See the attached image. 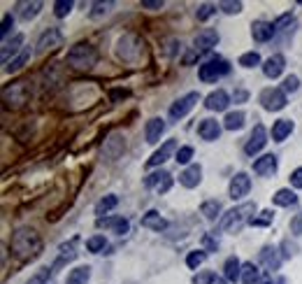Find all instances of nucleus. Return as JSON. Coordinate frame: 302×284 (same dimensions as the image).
I'll use <instances>...</instances> for the list:
<instances>
[{"mask_svg":"<svg viewBox=\"0 0 302 284\" xmlns=\"http://www.w3.org/2000/svg\"><path fill=\"white\" fill-rule=\"evenodd\" d=\"M297 89H300V79H297L295 75L286 77V79H284V93H295Z\"/></svg>","mask_w":302,"mask_h":284,"instance_id":"47","label":"nucleus"},{"mask_svg":"<svg viewBox=\"0 0 302 284\" xmlns=\"http://www.w3.org/2000/svg\"><path fill=\"white\" fill-rule=\"evenodd\" d=\"M230 72V65L223 61V58H211V61H207V63L200 65V79L202 82H217L221 79L223 75H228Z\"/></svg>","mask_w":302,"mask_h":284,"instance_id":"5","label":"nucleus"},{"mask_svg":"<svg viewBox=\"0 0 302 284\" xmlns=\"http://www.w3.org/2000/svg\"><path fill=\"white\" fill-rule=\"evenodd\" d=\"M42 10V3H19V19L21 21H30V19H35L37 14H40Z\"/></svg>","mask_w":302,"mask_h":284,"instance_id":"29","label":"nucleus"},{"mask_svg":"<svg viewBox=\"0 0 302 284\" xmlns=\"http://www.w3.org/2000/svg\"><path fill=\"white\" fill-rule=\"evenodd\" d=\"M72 7H74L72 0H56V3H54V14H56L58 19H63L72 12Z\"/></svg>","mask_w":302,"mask_h":284,"instance_id":"38","label":"nucleus"},{"mask_svg":"<svg viewBox=\"0 0 302 284\" xmlns=\"http://www.w3.org/2000/svg\"><path fill=\"white\" fill-rule=\"evenodd\" d=\"M261 103L265 110L270 112H279L286 107V93L284 89H265V91L261 93Z\"/></svg>","mask_w":302,"mask_h":284,"instance_id":"7","label":"nucleus"},{"mask_svg":"<svg viewBox=\"0 0 302 284\" xmlns=\"http://www.w3.org/2000/svg\"><path fill=\"white\" fill-rule=\"evenodd\" d=\"M23 45V35H14L10 42H3V65H10V56L19 52V47Z\"/></svg>","mask_w":302,"mask_h":284,"instance_id":"27","label":"nucleus"},{"mask_svg":"<svg viewBox=\"0 0 302 284\" xmlns=\"http://www.w3.org/2000/svg\"><path fill=\"white\" fill-rule=\"evenodd\" d=\"M251 35H253V40L256 42H268V40H272L274 26L268 21H256L251 26Z\"/></svg>","mask_w":302,"mask_h":284,"instance_id":"23","label":"nucleus"},{"mask_svg":"<svg viewBox=\"0 0 302 284\" xmlns=\"http://www.w3.org/2000/svg\"><path fill=\"white\" fill-rule=\"evenodd\" d=\"M109 98H112V103H121V100L128 98V91L125 89H114V91L109 93Z\"/></svg>","mask_w":302,"mask_h":284,"instance_id":"50","label":"nucleus"},{"mask_svg":"<svg viewBox=\"0 0 302 284\" xmlns=\"http://www.w3.org/2000/svg\"><path fill=\"white\" fill-rule=\"evenodd\" d=\"M163 133H165V121L158 119V116H156V119H149V121H147V142L156 145Z\"/></svg>","mask_w":302,"mask_h":284,"instance_id":"24","label":"nucleus"},{"mask_svg":"<svg viewBox=\"0 0 302 284\" xmlns=\"http://www.w3.org/2000/svg\"><path fill=\"white\" fill-rule=\"evenodd\" d=\"M284 56L281 54H274V56H270L268 61H265V65H263V72H265V77H270V79H277V77L284 72Z\"/></svg>","mask_w":302,"mask_h":284,"instance_id":"19","label":"nucleus"},{"mask_svg":"<svg viewBox=\"0 0 302 284\" xmlns=\"http://www.w3.org/2000/svg\"><path fill=\"white\" fill-rule=\"evenodd\" d=\"M63 45V33L58 28H49L40 35L37 40V54H47V52H54Z\"/></svg>","mask_w":302,"mask_h":284,"instance_id":"8","label":"nucleus"},{"mask_svg":"<svg viewBox=\"0 0 302 284\" xmlns=\"http://www.w3.org/2000/svg\"><path fill=\"white\" fill-rule=\"evenodd\" d=\"M223 275H226L228 282H240L242 279V263L237 261L235 256H230L228 261H226V266H223Z\"/></svg>","mask_w":302,"mask_h":284,"instance_id":"28","label":"nucleus"},{"mask_svg":"<svg viewBox=\"0 0 302 284\" xmlns=\"http://www.w3.org/2000/svg\"><path fill=\"white\" fill-rule=\"evenodd\" d=\"M47 277H49V268H42L40 273H35L26 284H45V282H47Z\"/></svg>","mask_w":302,"mask_h":284,"instance_id":"48","label":"nucleus"},{"mask_svg":"<svg viewBox=\"0 0 302 284\" xmlns=\"http://www.w3.org/2000/svg\"><path fill=\"white\" fill-rule=\"evenodd\" d=\"M177 149V142L175 140H167V142H163L160 145V149H156L154 154H151V158L147 161L149 168H156V166H163V163L167 161V158L172 156V151Z\"/></svg>","mask_w":302,"mask_h":284,"instance_id":"14","label":"nucleus"},{"mask_svg":"<svg viewBox=\"0 0 302 284\" xmlns=\"http://www.w3.org/2000/svg\"><path fill=\"white\" fill-rule=\"evenodd\" d=\"M209 277H211V275H195L193 284H209Z\"/></svg>","mask_w":302,"mask_h":284,"instance_id":"56","label":"nucleus"},{"mask_svg":"<svg viewBox=\"0 0 302 284\" xmlns=\"http://www.w3.org/2000/svg\"><path fill=\"white\" fill-rule=\"evenodd\" d=\"M230 198H233V200H240V198H244L246 193L251 191V180H249V175L246 173H237L233 177V180H230Z\"/></svg>","mask_w":302,"mask_h":284,"instance_id":"10","label":"nucleus"},{"mask_svg":"<svg viewBox=\"0 0 302 284\" xmlns=\"http://www.w3.org/2000/svg\"><path fill=\"white\" fill-rule=\"evenodd\" d=\"M288 21H291V14H284V17L277 19V21L272 23V26H274V33H279V30H284V26H286Z\"/></svg>","mask_w":302,"mask_h":284,"instance_id":"52","label":"nucleus"},{"mask_svg":"<svg viewBox=\"0 0 302 284\" xmlns=\"http://www.w3.org/2000/svg\"><path fill=\"white\" fill-rule=\"evenodd\" d=\"M147 186L149 189H154L158 193H165L172 189V175L167 170H158V173H151L147 177Z\"/></svg>","mask_w":302,"mask_h":284,"instance_id":"11","label":"nucleus"},{"mask_svg":"<svg viewBox=\"0 0 302 284\" xmlns=\"http://www.w3.org/2000/svg\"><path fill=\"white\" fill-rule=\"evenodd\" d=\"M274 205H279V208H291V205L297 203V196L291 191V189H279V191L272 196Z\"/></svg>","mask_w":302,"mask_h":284,"instance_id":"31","label":"nucleus"},{"mask_svg":"<svg viewBox=\"0 0 302 284\" xmlns=\"http://www.w3.org/2000/svg\"><path fill=\"white\" fill-rule=\"evenodd\" d=\"M112 7H114V3H112V0H107V3H103V0H100V3H93V5H91V17L93 19L103 17V14H107V12L112 10Z\"/></svg>","mask_w":302,"mask_h":284,"instance_id":"41","label":"nucleus"},{"mask_svg":"<svg viewBox=\"0 0 302 284\" xmlns=\"http://www.w3.org/2000/svg\"><path fill=\"white\" fill-rule=\"evenodd\" d=\"M3 96H5V103H14V105H21L26 103V84L23 82H14L10 89H5L3 91Z\"/></svg>","mask_w":302,"mask_h":284,"instance_id":"20","label":"nucleus"},{"mask_svg":"<svg viewBox=\"0 0 302 284\" xmlns=\"http://www.w3.org/2000/svg\"><path fill=\"white\" fill-rule=\"evenodd\" d=\"M28 61H30V49H23V52L19 54V56L14 58V61H12V63L5 68V72H17V70H21L23 65L28 63Z\"/></svg>","mask_w":302,"mask_h":284,"instance_id":"36","label":"nucleus"},{"mask_svg":"<svg viewBox=\"0 0 302 284\" xmlns=\"http://www.w3.org/2000/svg\"><path fill=\"white\" fill-rule=\"evenodd\" d=\"M235 100H237V103H242V100H246V91H235Z\"/></svg>","mask_w":302,"mask_h":284,"instance_id":"58","label":"nucleus"},{"mask_svg":"<svg viewBox=\"0 0 302 284\" xmlns=\"http://www.w3.org/2000/svg\"><path fill=\"white\" fill-rule=\"evenodd\" d=\"M293 133V121L291 119H279V121L272 126V138L274 142H284L288 135Z\"/></svg>","mask_w":302,"mask_h":284,"instance_id":"26","label":"nucleus"},{"mask_svg":"<svg viewBox=\"0 0 302 284\" xmlns=\"http://www.w3.org/2000/svg\"><path fill=\"white\" fill-rule=\"evenodd\" d=\"M223 126L228 131H240L244 126V112H230L226 119H223Z\"/></svg>","mask_w":302,"mask_h":284,"instance_id":"34","label":"nucleus"},{"mask_svg":"<svg viewBox=\"0 0 302 284\" xmlns=\"http://www.w3.org/2000/svg\"><path fill=\"white\" fill-rule=\"evenodd\" d=\"M193 158V147H182V149L177 151V156H175V161L182 163V166H186L188 161Z\"/></svg>","mask_w":302,"mask_h":284,"instance_id":"45","label":"nucleus"},{"mask_svg":"<svg viewBox=\"0 0 302 284\" xmlns=\"http://www.w3.org/2000/svg\"><path fill=\"white\" fill-rule=\"evenodd\" d=\"M200 180H202V168H200L198 163L188 166V168L184 170L182 175H179V182H182L186 189H195V186L200 184Z\"/></svg>","mask_w":302,"mask_h":284,"instance_id":"18","label":"nucleus"},{"mask_svg":"<svg viewBox=\"0 0 302 284\" xmlns=\"http://www.w3.org/2000/svg\"><path fill=\"white\" fill-rule=\"evenodd\" d=\"M205 259H207V252H202V250H198V252H191V254L186 256V266L188 268H200L202 263H205Z\"/></svg>","mask_w":302,"mask_h":284,"instance_id":"40","label":"nucleus"},{"mask_svg":"<svg viewBox=\"0 0 302 284\" xmlns=\"http://www.w3.org/2000/svg\"><path fill=\"white\" fill-rule=\"evenodd\" d=\"M272 219H274V215L270 212V210H265V212H261L258 217H251V226H270L272 224Z\"/></svg>","mask_w":302,"mask_h":284,"instance_id":"44","label":"nucleus"},{"mask_svg":"<svg viewBox=\"0 0 302 284\" xmlns=\"http://www.w3.org/2000/svg\"><path fill=\"white\" fill-rule=\"evenodd\" d=\"M253 173L263 175V177L274 175L277 173V156H274V154H265V156H261L256 163H253Z\"/></svg>","mask_w":302,"mask_h":284,"instance_id":"17","label":"nucleus"},{"mask_svg":"<svg viewBox=\"0 0 302 284\" xmlns=\"http://www.w3.org/2000/svg\"><path fill=\"white\" fill-rule=\"evenodd\" d=\"M116 52H119V56L123 58V61L133 63V61H137L140 54H142V42H140L137 35H123V37L116 42Z\"/></svg>","mask_w":302,"mask_h":284,"instance_id":"4","label":"nucleus"},{"mask_svg":"<svg viewBox=\"0 0 302 284\" xmlns=\"http://www.w3.org/2000/svg\"><path fill=\"white\" fill-rule=\"evenodd\" d=\"M265 284H284V277H274V279H270V282H265Z\"/></svg>","mask_w":302,"mask_h":284,"instance_id":"59","label":"nucleus"},{"mask_svg":"<svg viewBox=\"0 0 302 284\" xmlns=\"http://www.w3.org/2000/svg\"><path fill=\"white\" fill-rule=\"evenodd\" d=\"M142 7H147V10H160L163 0H142Z\"/></svg>","mask_w":302,"mask_h":284,"instance_id":"55","label":"nucleus"},{"mask_svg":"<svg viewBox=\"0 0 302 284\" xmlns=\"http://www.w3.org/2000/svg\"><path fill=\"white\" fill-rule=\"evenodd\" d=\"M12 252L21 261H30L42 252V238L33 228H19L12 235Z\"/></svg>","mask_w":302,"mask_h":284,"instance_id":"1","label":"nucleus"},{"mask_svg":"<svg viewBox=\"0 0 302 284\" xmlns=\"http://www.w3.org/2000/svg\"><path fill=\"white\" fill-rule=\"evenodd\" d=\"M214 14H217V5H209V3L200 5V7H198V12H195L198 21H207V19H211Z\"/></svg>","mask_w":302,"mask_h":284,"instance_id":"43","label":"nucleus"},{"mask_svg":"<svg viewBox=\"0 0 302 284\" xmlns=\"http://www.w3.org/2000/svg\"><path fill=\"white\" fill-rule=\"evenodd\" d=\"M221 10L226 12V14H240L242 3H221Z\"/></svg>","mask_w":302,"mask_h":284,"instance_id":"49","label":"nucleus"},{"mask_svg":"<svg viewBox=\"0 0 302 284\" xmlns=\"http://www.w3.org/2000/svg\"><path fill=\"white\" fill-rule=\"evenodd\" d=\"M228 105H230V96L223 89H217V91H211L209 96L205 98V107L211 112H223V110H228Z\"/></svg>","mask_w":302,"mask_h":284,"instance_id":"13","label":"nucleus"},{"mask_svg":"<svg viewBox=\"0 0 302 284\" xmlns=\"http://www.w3.org/2000/svg\"><path fill=\"white\" fill-rule=\"evenodd\" d=\"M200 212H202L207 219H217V217L221 215V203H219V200H205L202 208H200Z\"/></svg>","mask_w":302,"mask_h":284,"instance_id":"35","label":"nucleus"},{"mask_svg":"<svg viewBox=\"0 0 302 284\" xmlns=\"http://www.w3.org/2000/svg\"><path fill=\"white\" fill-rule=\"evenodd\" d=\"M105 247H107V240H105V235H93V238L86 240V250L93 252V254H98V252H103Z\"/></svg>","mask_w":302,"mask_h":284,"instance_id":"39","label":"nucleus"},{"mask_svg":"<svg viewBox=\"0 0 302 284\" xmlns=\"http://www.w3.org/2000/svg\"><path fill=\"white\" fill-rule=\"evenodd\" d=\"M209 284H228V279H223V277H217V275H211V277H209Z\"/></svg>","mask_w":302,"mask_h":284,"instance_id":"57","label":"nucleus"},{"mask_svg":"<svg viewBox=\"0 0 302 284\" xmlns=\"http://www.w3.org/2000/svg\"><path fill=\"white\" fill-rule=\"evenodd\" d=\"M265 145H268V131H265V126H261V124H258V126L251 131V138H249V142L244 145V151L249 154V156H256V154Z\"/></svg>","mask_w":302,"mask_h":284,"instance_id":"9","label":"nucleus"},{"mask_svg":"<svg viewBox=\"0 0 302 284\" xmlns=\"http://www.w3.org/2000/svg\"><path fill=\"white\" fill-rule=\"evenodd\" d=\"M198 100H200V96L195 91L182 96V98H179L177 103L170 107V119H172V121H179V119H184V116H186L188 112L195 107V103H198Z\"/></svg>","mask_w":302,"mask_h":284,"instance_id":"6","label":"nucleus"},{"mask_svg":"<svg viewBox=\"0 0 302 284\" xmlns=\"http://www.w3.org/2000/svg\"><path fill=\"white\" fill-rule=\"evenodd\" d=\"M12 28H14V17H12V14H5V17H3V26H0V35H3V40H5L7 35L12 33Z\"/></svg>","mask_w":302,"mask_h":284,"instance_id":"46","label":"nucleus"},{"mask_svg":"<svg viewBox=\"0 0 302 284\" xmlns=\"http://www.w3.org/2000/svg\"><path fill=\"white\" fill-rule=\"evenodd\" d=\"M142 226L144 228H151V231H165L167 228V221L163 219V217L158 215V212H156V210H149L147 215L142 217Z\"/></svg>","mask_w":302,"mask_h":284,"instance_id":"25","label":"nucleus"},{"mask_svg":"<svg viewBox=\"0 0 302 284\" xmlns=\"http://www.w3.org/2000/svg\"><path fill=\"white\" fill-rule=\"evenodd\" d=\"M240 65H242V68H256V65H261V56H258V52L242 54V56H240Z\"/></svg>","mask_w":302,"mask_h":284,"instance_id":"42","label":"nucleus"},{"mask_svg":"<svg viewBox=\"0 0 302 284\" xmlns=\"http://www.w3.org/2000/svg\"><path fill=\"white\" fill-rule=\"evenodd\" d=\"M258 279H261V270H258V266H253V263H242V282L244 284H256Z\"/></svg>","mask_w":302,"mask_h":284,"instance_id":"33","label":"nucleus"},{"mask_svg":"<svg viewBox=\"0 0 302 284\" xmlns=\"http://www.w3.org/2000/svg\"><path fill=\"white\" fill-rule=\"evenodd\" d=\"M74 242L77 240H70V245H61V256H58V261L54 263L52 270H58L61 266H65V263H70L77 256V252H74Z\"/></svg>","mask_w":302,"mask_h":284,"instance_id":"32","label":"nucleus"},{"mask_svg":"<svg viewBox=\"0 0 302 284\" xmlns=\"http://www.w3.org/2000/svg\"><path fill=\"white\" fill-rule=\"evenodd\" d=\"M256 212V203H242L237 208H233L230 212L221 217V224L219 228L221 231H240L244 221H251V215Z\"/></svg>","mask_w":302,"mask_h":284,"instance_id":"2","label":"nucleus"},{"mask_svg":"<svg viewBox=\"0 0 302 284\" xmlns=\"http://www.w3.org/2000/svg\"><path fill=\"white\" fill-rule=\"evenodd\" d=\"M116 203H119V198H116V196L100 198V200H98V205H96V215H107L112 208H116Z\"/></svg>","mask_w":302,"mask_h":284,"instance_id":"37","label":"nucleus"},{"mask_svg":"<svg viewBox=\"0 0 302 284\" xmlns=\"http://www.w3.org/2000/svg\"><path fill=\"white\" fill-rule=\"evenodd\" d=\"M205 247L207 250H211V252H217V247H219V240L211 235V233H207L205 235Z\"/></svg>","mask_w":302,"mask_h":284,"instance_id":"54","label":"nucleus"},{"mask_svg":"<svg viewBox=\"0 0 302 284\" xmlns=\"http://www.w3.org/2000/svg\"><path fill=\"white\" fill-rule=\"evenodd\" d=\"M89 279H91V268L79 266V268H74V270H70L65 284H89Z\"/></svg>","mask_w":302,"mask_h":284,"instance_id":"30","label":"nucleus"},{"mask_svg":"<svg viewBox=\"0 0 302 284\" xmlns=\"http://www.w3.org/2000/svg\"><path fill=\"white\" fill-rule=\"evenodd\" d=\"M291 186H295V189H302V168H295L291 173Z\"/></svg>","mask_w":302,"mask_h":284,"instance_id":"51","label":"nucleus"},{"mask_svg":"<svg viewBox=\"0 0 302 284\" xmlns=\"http://www.w3.org/2000/svg\"><path fill=\"white\" fill-rule=\"evenodd\" d=\"M125 149V142L121 135H109L107 140H105V145H103V151H105V156L109 158V161H116V158L123 154Z\"/></svg>","mask_w":302,"mask_h":284,"instance_id":"15","label":"nucleus"},{"mask_svg":"<svg viewBox=\"0 0 302 284\" xmlns=\"http://www.w3.org/2000/svg\"><path fill=\"white\" fill-rule=\"evenodd\" d=\"M98 61V52L93 45H86V42H79V45L70 47L68 52V63L77 70H89L93 68Z\"/></svg>","mask_w":302,"mask_h":284,"instance_id":"3","label":"nucleus"},{"mask_svg":"<svg viewBox=\"0 0 302 284\" xmlns=\"http://www.w3.org/2000/svg\"><path fill=\"white\" fill-rule=\"evenodd\" d=\"M195 52H209L211 47H217L219 45V33L214 28H205V30H200L198 35H195Z\"/></svg>","mask_w":302,"mask_h":284,"instance_id":"12","label":"nucleus"},{"mask_svg":"<svg viewBox=\"0 0 302 284\" xmlns=\"http://www.w3.org/2000/svg\"><path fill=\"white\" fill-rule=\"evenodd\" d=\"M261 263L265 270H277L281 263L279 254H277V247H272V245H268V247H263L261 250Z\"/></svg>","mask_w":302,"mask_h":284,"instance_id":"22","label":"nucleus"},{"mask_svg":"<svg viewBox=\"0 0 302 284\" xmlns=\"http://www.w3.org/2000/svg\"><path fill=\"white\" fill-rule=\"evenodd\" d=\"M98 226L100 228H114L119 235H123V233H128L131 224H128V219H123V217H100V219H98Z\"/></svg>","mask_w":302,"mask_h":284,"instance_id":"21","label":"nucleus"},{"mask_svg":"<svg viewBox=\"0 0 302 284\" xmlns=\"http://www.w3.org/2000/svg\"><path fill=\"white\" fill-rule=\"evenodd\" d=\"M291 231L295 233V235H302V212L291 221Z\"/></svg>","mask_w":302,"mask_h":284,"instance_id":"53","label":"nucleus"},{"mask_svg":"<svg viewBox=\"0 0 302 284\" xmlns=\"http://www.w3.org/2000/svg\"><path fill=\"white\" fill-rule=\"evenodd\" d=\"M198 133L202 140L214 142V140H219V135H221V124H219L217 119H202L198 126Z\"/></svg>","mask_w":302,"mask_h":284,"instance_id":"16","label":"nucleus"}]
</instances>
